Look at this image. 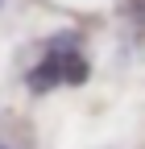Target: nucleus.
Listing matches in <instances>:
<instances>
[{
	"instance_id": "3",
	"label": "nucleus",
	"mask_w": 145,
	"mask_h": 149,
	"mask_svg": "<svg viewBox=\"0 0 145 149\" xmlns=\"http://www.w3.org/2000/svg\"><path fill=\"white\" fill-rule=\"evenodd\" d=\"M0 149H13V145H8V141H0Z\"/></svg>"
},
{
	"instance_id": "2",
	"label": "nucleus",
	"mask_w": 145,
	"mask_h": 149,
	"mask_svg": "<svg viewBox=\"0 0 145 149\" xmlns=\"http://www.w3.org/2000/svg\"><path fill=\"white\" fill-rule=\"evenodd\" d=\"M133 8H137V13H145V0H133Z\"/></svg>"
},
{
	"instance_id": "1",
	"label": "nucleus",
	"mask_w": 145,
	"mask_h": 149,
	"mask_svg": "<svg viewBox=\"0 0 145 149\" xmlns=\"http://www.w3.org/2000/svg\"><path fill=\"white\" fill-rule=\"evenodd\" d=\"M87 79H91V62L83 58V50H79V37L75 33H58L50 42V50L42 54V62L38 66H29L25 74V83L29 91H54V87H83Z\"/></svg>"
}]
</instances>
